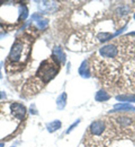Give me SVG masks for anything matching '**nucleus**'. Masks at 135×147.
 Wrapping results in <instances>:
<instances>
[{"mask_svg":"<svg viewBox=\"0 0 135 147\" xmlns=\"http://www.w3.org/2000/svg\"><path fill=\"white\" fill-rule=\"evenodd\" d=\"M118 51L107 59L91 58L93 75L107 91L120 94H135V37L117 38Z\"/></svg>","mask_w":135,"mask_h":147,"instance_id":"f257e3e1","label":"nucleus"},{"mask_svg":"<svg viewBox=\"0 0 135 147\" xmlns=\"http://www.w3.org/2000/svg\"><path fill=\"white\" fill-rule=\"evenodd\" d=\"M116 129L110 117L95 120L88 127L85 137L86 147H104L116 133Z\"/></svg>","mask_w":135,"mask_h":147,"instance_id":"f03ea898","label":"nucleus"},{"mask_svg":"<svg viewBox=\"0 0 135 147\" xmlns=\"http://www.w3.org/2000/svg\"><path fill=\"white\" fill-rule=\"evenodd\" d=\"M60 69V62L52 55L41 62L35 76L30 79L24 86V92L29 95L36 94L58 74Z\"/></svg>","mask_w":135,"mask_h":147,"instance_id":"7ed1b4c3","label":"nucleus"},{"mask_svg":"<svg viewBox=\"0 0 135 147\" xmlns=\"http://www.w3.org/2000/svg\"><path fill=\"white\" fill-rule=\"evenodd\" d=\"M34 38L27 33L21 34L15 40L8 56V72H17L22 71L29 59L33 44Z\"/></svg>","mask_w":135,"mask_h":147,"instance_id":"20e7f679","label":"nucleus"},{"mask_svg":"<svg viewBox=\"0 0 135 147\" xmlns=\"http://www.w3.org/2000/svg\"><path fill=\"white\" fill-rule=\"evenodd\" d=\"M38 2V9L45 13H54L57 11L58 8V4L57 2L54 1H41Z\"/></svg>","mask_w":135,"mask_h":147,"instance_id":"39448f33","label":"nucleus"},{"mask_svg":"<svg viewBox=\"0 0 135 147\" xmlns=\"http://www.w3.org/2000/svg\"><path fill=\"white\" fill-rule=\"evenodd\" d=\"M78 72L84 78H89L90 77V66H89L88 62L86 60L82 62L79 69H78Z\"/></svg>","mask_w":135,"mask_h":147,"instance_id":"423d86ee","label":"nucleus"},{"mask_svg":"<svg viewBox=\"0 0 135 147\" xmlns=\"http://www.w3.org/2000/svg\"><path fill=\"white\" fill-rule=\"evenodd\" d=\"M31 18L36 21V25L40 29H44L47 27L49 23V21L47 19H43V17L41 15L34 13L31 16Z\"/></svg>","mask_w":135,"mask_h":147,"instance_id":"0eeeda50","label":"nucleus"},{"mask_svg":"<svg viewBox=\"0 0 135 147\" xmlns=\"http://www.w3.org/2000/svg\"><path fill=\"white\" fill-rule=\"evenodd\" d=\"M53 56H54L60 62H63V64L66 62V55L63 53V51L60 47L55 46L53 49Z\"/></svg>","mask_w":135,"mask_h":147,"instance_id":"6e6552de","label":"nucleus"},{"mask_svg":"<svg viewBox=\"0 0 135 147\" xmlns=\"http://www.w3.org/2000/svg\"><path fill=\"white\" fill-rule=\"evenodd\" d=\"M111 98V96L106 92V90L103 89H101L98 91L95 95V100L99 102H103V101H106L109 100Z\"/></svg>","mask_w":135,"mask_h":147,"instance_id":"1a4fd4ad","label":"nucleus"},{"mask_svg":"<svg viewBox=\"0 0 135 147\" xmlns=\"http://www.w3.org/2000/svg\"><path fill=\"white\" fill-rule=\"evenodd\" d=\"M66 100L67 94L66 92H63L62 94H61L58 97L57 99H56V104H57V107L58 109L62 110L64 109L66 105Z\"/></svg>","mask_w":135,"mask_h":147,"instance_id":"9d476101","label":"nucleus"},{"mask_svg":"<svg viewBox=\"0 0 135 147\" xmlns=\"http://www.w3.org/2000/svg\"><path fill=\"white\" fill-rule=\"evenodd\" d=\"M115 110L117 111H134L135 107L129 103H117L113 106Z\"/></svg>","mask_w":135,"mask_h":147,"instance_id":"9b49d317","label":"nucleus"},{"mask_svg":"<svg viewBox=\"0 0 135 147\" xmlns=\"http://www.w3.org/2000/svg\"><path fill=\"white\" fill-rule=\"evenodd\" d=\"M117 100L120 101H128V102H135L134 94H120L115 97Z\"/></svg>","mask_w":135,"mask_h":147,"instance_id":"f8f14e48","label":"nucleus"},{"mask_svg":"<svg viewBox=\"0 0 135 147\" xmlns=\"http://www.w3.org/2000/svg\"><path fill=\"white\" fill-rule=\"evenodd\" d=\"M62 123L59 120H55L54 121L48 123L47 125V129L49 133H53L57 131L61 127Z\"/></svg>","mask_w":135,"mask_h":147,"instance_id":"ddd939ff","label":"nucleus"},{"mask_svg":"<svg viewBox=\"0 0 135 147\" xmlns=\"http://www.w3.org/2000/svg\"><path fill=\"white\" fill-rule=\"evenodd\" d=\"M80 123V120H78V121H76L74 123V124H72V126L70 127V128L68 129V130H67V132H66V133H69L70 132V131H72L74 129V127H76V126H77V125H78V123Z\"/></svg>","mask_w":135,"mask_h":147,"instance_id":"4468645a","label":"nucleus"},{"mask_svg":"<svg viewBox=\"0 0 135 147\" xmlns=\"http://www.w3.org/2000/svg\"><path fill=\"white\" fill-rule=\"evenodd\" d=\"M6 98V94L4 92H0V99Z\"/></svg>","mask_w":135,"mask_h":147,"instance_id":"2eb2a0df","label":"nucleus"},{"mask_svg":"<svg viewBox=\"0 0 135 147\" xmlns=\"http://www.w3.org/2000/svg\"><path fill=\"white\" fill-rule=\"evenodd\" d=\"M0 78H2V75L1 72V69H0Z\"/></svg>","mask_w":135,"mask_h":147,"instance_id":"dca6fc26","label":"nucleus"},{"mask_svg":"<svg viewBox=\"0 0 135 147\" xmlns=\"http://www.w3.org/2000/svg\"><path fill=\"white\" fill-rule=\"evenodd\" d=\"M3 146H4V144L3 143L0 144V147H3Z\"/></svg>","mask_w":135,"mask_h":147,"instance_id":"f3484780","label":"nucleus"},{"mask_svg":"<svg viewBox=\"0 0 135 147\" xmlns=\"http://www.w3.org/2000/svg\"><path fill=\"white\" fill-rule=\"evenodd\" d=\"M134 19H135V13H134Z\"/></svg>","mask_w":135,"mask_h":147,"instance_id":"a211bd4d","label":"nucleus"},{"mask_svg":"<svg viewBox=\"0 0 135 147\" xmlns=\"http://www.w3.org/2000/svg\"><path fill=\"white\" fill-rule=\"evenodd\" d=\"M13 147H14V146H13Z\"/></svg>","mask_w":135,"mask_h":147,"instance_id":"6ab92c4d","label":"nucleus"}]
</instances>
